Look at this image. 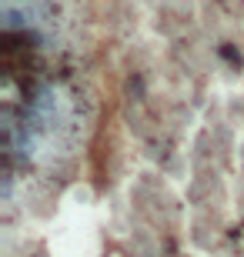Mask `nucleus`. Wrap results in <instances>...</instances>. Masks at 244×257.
<instances>
[{
  "label": "nucleus",
  "mask_w": 244,
  "mask_h": 257,
  "mask_svg": "<svg viewBox=\"0 0 244 257\" xmlns=\"http://www.w3.org/2000/svg\"><path fill=\"white\" fill-rule=\"evenodd\" d=\"M27 20L30 14H24V10H4V27L7 30H27Z\"/></svg>",
  "instance_id": "f257e3e1"
},
{
  "label": "nucleus",
  "mask_w": 244,
  "mask_h": 257,
  "mask_svg": "<svg viewBox=\"0 0 244 257\" xmlns=\"http://www.w3.org/2000/svg\"><path fill=\"white\" fill-rule=\"evenodd\" d=\"M221 57H224V60H231V64H241V54H237L234 47H227V44L221 47Z\"/></svg>",
  "instance_id": "f03ea898"
}]
</instances>
